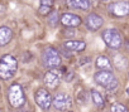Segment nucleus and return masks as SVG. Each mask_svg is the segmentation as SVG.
<instances>
[{
    "label": "nucleus",
    "instance_id": "f257e3e1",
    "mask_svg": "<svg viewBox=\"0 0 129 112\" xmlns=\"http://www.w3.org/2000/svg\"><path fill=\"white\" fill-rule=\"evenodd\" d=\"M18 69V61L12 54H5L0 58V78L10 79Z\"/></svg>",
    "mask_w": 129,
    "mask_h": 112
},
{
    "label": "nucleus",
    "instance_id": "f03ea898",
    "mask_svg": "<svg viewBox=\"0 0 129 112\" xmlns=\"http://www.w3.org/2000/svg\"><path fill=\"white\" fill-rule=\"evenodd\" d=\"M8 99L12 107L14 108H19L24 104L25 102V94H24V89L19 83H13L9 89H8Z\"/></svg>",
    "mask_w": 129,
    "mask_h": 112
},
{
    "label": "nucleus",
    "instance_id": "7ed1b4c3",
    "mask_svg": "<svg viewBox=\"0 0 129 112\" xmlns=\"http://www.w3.org/2000/svg\"><path fill=\"white\" fill-rule=\"evenodd\" d=\"M94 79L98 84L106 88L108 91H111L118 87V79L110 71H99L94 74Z\"/></svg>",
    "mask_w": 129,
    "mask_h": 112
},
{
    "label": "nucleus",
    "instance_id": "20e7f679",
    "mask_svg": "<svg viewBox=\"0 0 129 112\" xmlns=\"http://www.w3.org/2000/svg\"><path fill=\"white\" fill-rule=\"evenodd\" d=\"M42 59H43V64L49 69H54V68H58L61 66V55L52 47H48L43 50Z\"/></svg>",
    "mask_w": 129,
    "mask_h": 112
},
{
    "label": "nucleus",
    "instance_id": "39448f33",
    "mask_svg": "<svg viewBox=\"0 0 129 112\" xmlns=\"http://www.w3.org/2000/svg\"><path fill=\"white\" fill-rule=\"evenodd\" d=\"M101 37H103V40L105 42V44L111 49H119L123 44L121 35L116 29H111V28L106 29V30L103 32Z\"/></svg>",
    "mask_w": 129,
    "mask_h": 112
},
{
    "label": "nucleus",
    "instance_id": "423d86ee",
    "mask_svg": "<svg viewBox=\"0 0 129 112\" xmlns=\"http://www.w3.org/2000/svg\"><path fill=\"white\" fill-rule=\"evenodd\" d=\"M34 99L38 107L42 109H48L52 104V96L46 88H38L34 94Z\"/></svg>",
    "mask_w": 129,
    "mask_h": 112
},
{
    "label": "nucleus",
    "instance_id": "0eeeda50",
    "mask_svg": "<svg viewBox=\"0 0 129 112\" xmlns=\"http://www.w3.org/2000/svg\"><path fill=\"white\" fill-rule=\"evenodd\" d=\"M72 104V99L67 93H57L53 98H52V106L57 109V111H66L71 107Z\"/></svg>",
    "mask_w": 129,
    "mask_h": 112
},
{
    "label": "nucleus",
    "instance_id": "6e6552de",
    "mask_svg": "<svg viewBox=\"0 0 129 112\" xmlns=\"http://www.w3.org/2000/svg\"><path fill=\"white\" fill-rule=\"evenodd\" d=\"M109 12L118 18L126 17L129 14V3L128 2H116L109 5Z\"/></svg>",
    "mask_w": 129,
    "mask_h": 112
},
{
    "label": "nucleus",
    "instance_id": "1a4fd4ad",
    "mask_svg": "<svg viewBox=\"0 0 129 112\" xmlns=\"http://www.w3.org/2000/svg\"><path fill=\"white\" fill-rule=\"evenodd\" d=\"M59 20H61V24L66 28H76L82 22L80 17H77L76 14H71V13H63Z\"/></svg>",
    "mask_w": 129,
    "mask_h": 112
},
{
    "label": "nucleus",
    "instance_id": "9d476101",
    "mask_svg": "<svg viewBox=\"0 0 129 112\" xmlns=\"http://www.w3.org/2000/svg\"><path fill=\"white\" fill-rule=\"evenodd\" d=\"M85 24H86L87 29L95 32V30H98V29H100V28L103 27L104 19H103L100 15H98V14H95V13H91V14H89L87 18L85 19Z\"/></svg>",
    "mask_w": 129,
    "mask_h": 112
},
{
    "label": "nucleus",
    "instance_id": "9b49d317",
    "mask_svg": "<svg viewBox=\"0 0 129 112\" xmlns=\"http://www.w3.org/2000/svg\"><path fill=\"white\" fill-rule=\"evenodd\" d=\"M59 73L54 69H49L46 74H44V83L47 87H49L51 89L52 88H56L59 83Z\"/></svg>",
    "mask_w": 129,
    "mask_h": 112
},
{
    "label": "nucleus",
    "instance_id": "f8f14e48",
    "mask_svg": "<svg viewBox=\"0 0 129 112\" xmlns=\"http://www.w3.org/2000/svg\"><path fill=\"white\" fill-rule=\"evenodd\" d=\"M64 48L69 49V50H74V52H82L85 48H86V43L82 42V40H76V39H71V40H67L64 42Z\"/></svg>",
    "mask_w": 129,
    "mask_h": 112
},
{
    "label": "nucleus",
    "instance_id": "ddd939ff",
    "mask_svg": "<svg viewBox=\"0 0 129 112\" xmlns=\"http://www.w3.org/2000/svg\"><path fill=\"white\" fill-rule=\"evenodd\" d=\"M67 7L72 9H79V10H89L90 8V2L89 0H66Z\"/></svg>",
    "mask_w": 129,
    "mask_h": 112
},
{
    "label": "nucleus",
    "instance_id": "4468645a",
    "mask_svg": "<svg viewBox=\"0 0 129 112\" xmlns=\"http://www.w3.org/2000/svg\"><path fill=\"white\" fill-rule=\"evenodd\" d=\"M13 38V32L8 27H0V47L7 45Z\"/></svg>",
    "mask_w": 129,
    "mask_h": 112
},
{
    "label": "nucleus",
    "instance_id": "2eb2a0df",
    "mask_svg": "<svg viewBox=\"0 0 129 112\" xmlns=\"http://www.w3.org/2000/svg\"><path fill=\"white\" fill-rule=\"evenodd\" d=\"M95 66L100 69V71H110L111 68V62L108 57L105 55H99L96 58V62H95Z\"/></svg>",
    "mask_w": 129,
    "mask_h": 112
},
{
    "label": "nucleus",
    "instance_id": "dca6fc26",
    "mask_svg": "<svg viewBox=\"0 0 129 112\" xmlns=\"http://www.w3.org/2000/svg\"><path fill=\"white\" fill-rule=\"evenodd\" d=\"M90 94H91V99H92L94 104H95L96 107H99V108H103L104 104H105V101H104L103 94H101L100 92L95 91V89H92V91L90 92Z\"/></svg>",
    "mask_w": 129,
    "mask_h": 112
},
{
    "label": "nucleus",
    "instance_id": "f3484780",
    "mask_svg": "<svg viewBox=\"0 0 129 112\" xmlns=\"http://www.w3.org/2000/svg\"><path fill=\"white\" fill-rule=\"evenodd\" d=\"M110 112H129L128 108L121 103H114L110 108Z\"/></svg>",
    "mask_w": 129,
    "mask_h": 112
},
{
    "label": "nucleus",
    "instance_id": "a211bd4d",
    "mask_svg": "<svg viewBox=\"0 0 129 112\" xmlns=\"http://www.w3.org/2000/svg\"><path fill=\"white\" fill-rule=\"evenodd\" d=\"M57 20H58V14H57L56 12L51 13V15H49V19H48L49 24H51V25H56V24H57Z\"/></svg>",
    "mask_w": 129,
    "mask_h": 112
},
{
    "label": "nucleus",
    "instance_id": "6ab92c4d",
    "mask_svg": "<svg viewBox=\"0 0 129 112\" xmlns=\"http://www.w3.org/2000/svg\"><path fill=\"white\" fill-rule=\"evenodd\" d=\"M41 7H46V8H52L54 0H39Z\"/></svg>",
    "mask_w": 129,
    "mask_h": 112
},
{
    "label": "nucleus",
    "instance_id": "aec40b11",
    "mask_svg": "<svg viewBox=\"0 0 129 112\" xmlns=\"http://www.w3.org/2000/svg\"><path fill=\"white\" fill-rule=\"evenodd\" d=\"M39 14H42V15H47V14H49V12H51V8H46V7H39Z\"/></svg>",
    "mask_w": 129,
    "mask_h": 112
},
{
    "label": "nucleus",
    "instance_id": "412c9836",
    "mask_svg": "<svg viewBox=\"0 0 129 112\" xmlns=\"http://www.w3.org/2000/svg\"><path fill=\"white\" fill-rule=\"evenodd\" d=\"M103 2H109V0H103Z\"/></svg>",
    "mask_w": 129,
    "mask_h": 112
},
{
    "label": "nucleus",
    "instance_id": "4be33fe9",
    "mask_svg": "<svg viewBox=\"0 0 129 112\" xmlns=\"http://www.w3.org/2000/svg\"><path fill=\"white\" fill-rule=\"evenodd\" d=\"M25 112H29V111H25Z\"/></svg>",
    "mask_w": 129,
    "mask_h": 112
},
{
    "label": "nucleus",
    "instance_id": "5701e85b",
    "mask_svg": "<svg viewBox=\"0 0 129 112\" xmlns=\"http://www.w3.org/2000/svg\"><path fill=\"white\" fill-rule=\"evenodd\" d=\"M0 112H2V109H0Z\"/></svg>",
    "mask_w": 129,
    "mask_h": 112
},
{
    "label": "nucleus",
    "instance_id": "b1692460",
    "mask_svg": "<svg viewBox=\"0 0 129 112\" xmlns=\"http://www.w3.org/2000/svg\"><path fill=\"white\" fill-rule=\"evenodd\" d=\"M71 112H72V111H71Z\"/></svg>",
    "mask_w": 129,
    "mask_h": 112
}]
</instances>
